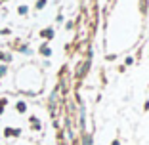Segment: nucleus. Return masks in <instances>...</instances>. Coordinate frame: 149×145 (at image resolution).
I'll return each mask as SVG.
<instances>
[{
  "instance_id": "5",
  "label": "nucleus",
  "mask_w": 149,
  "mask_h": 145,
  "mask_svg": "<svg viewBox=\"0 0 149 145\" xmlns=\"http://www.w3.org/2000/svg\"><path fill=\"white\" fill-rule=\"evenodd\" d=\"M44 4H46V0H40L38 4H36V8H38V10H40V8H44Z\"/></svg>"
},
{
  "instance_id": "2",
  "label": "nucleus",
  "mask_w": 149,
  "mask_h": 145,
  "mask_svg": "<svg viewBox=\"0 0 149 145\" xmlns=\"http://www.w3.org/2000/svg\"><path fill=\"white\" fill-rule=\"evenodd\" d=\"M4 134H6V136H19V130H12V128H8Z\"/></svg>"
},
{
  "instance_id": "8",
  "label": "nucleus",
  "mask_w": 149,
  "mask_h": 145,
  "mask_svg": "<svg viewBox=\"0 0 149 145\" xmlns=\"http://www.w3.org/2000/svg\"><path fill=\"white\" fill-rule=\"evenodd\" d=\"M2 111H4V107H2V105H0V114H2Z\"/></svg>"
},
{
  "instance_id": "6",
  "label": "nucleus",
  "mask_w": 149,
  "mask_h": 145,
  "mask_svg": "<svg viewBox=\"0 0 149 145\" xmlns=\"http://www.w3.org/2000/svg\"><path fill=\"white\" fill-rule=\"evenodd\" d=\"M19 13H27V6H19Z\"/></svg>"
},
{
  "instance_id": "7",
  "label": "nucleus",
  "mask_w": 149,
  "mask_h": 145,
  "mask_svg": "<svg viewBox=\"0 0 149 145\" xmlns=\"http://www.w3.org/2000/svg\"><path fill=\"white\" fill-rule=\"evenodd\" d=\"M4 73H6V67H0V76L4 75Z\"/></svg>"
},
{
  "instance_id": "4",
  "label": "nucleus",
  "mask_w": 149,
  "mask_h": 145,
  "mask_svg": "<svg viewBox=\"0 0 149 145\" xmlns=\"http://www.w3.org/2000/svg\"><path fill=\"white\" fill-rule=\"evenodd\" d=\"M25 109H27V107H25V103H23V101H19V103H17V111H19V113H23Z\"/></svg>"
},
{
  "instance_id": "1",
  "label": "nucleus",
  "mask_w": 149,
  "mask_h": 145,
  "mask_svg": "<svg viewBox=\"0 0 149 145\" xmlns=\"http://www.w3.org/2000/svg\"><path fill=\"white\" fill-rule=\"evenodd\" d=\"M40 35H42L44 38H52V36H54V31H52V29H44Z\"/></svg>"
},
{
  "instance_id": "3",
  "label": "nucleus",
  "mask_w": 149,
  "mask_h": 145,
  "mask_svg": "<svg viewBox=\"0 0 149 145\" xmlns=\"http://www.w3.org/2000/svg\"><path fill=\"white\" fill-rule=\"evenodd\" d=\"M40 53H44V56H50V48H48V46H42V48H40Z\"/></svg>"
}]
</instances>
